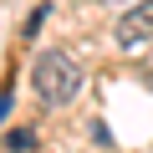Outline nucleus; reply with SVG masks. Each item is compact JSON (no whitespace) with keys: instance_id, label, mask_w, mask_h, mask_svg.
Returning <instances> with one entry per match:
<instances>
[{"instance_id":"39448f33","label":"nucleus","mask_w":153,"mask_h":153,"mask_svg":"<svg viewBox=\"0 0 153 153\" xmlns=\"http://www.w3.org/2000/svg\"><path fill=\"white\" fill-rule=\"evenodd\" d=\"M16 153H36V143H21V148H16Z\"/></svg>"},{"instance_id":"f03ea898","label":"nucleus","mask_w":153,"mask_h":153,"mask_svg":"<svg viewBox=\"0 0 153 153\" xmlns=\"http://www.w3.org/2000/svg\"><path fill=\"white\" fill-rule=\"evenodd\" d=\"M117 41H123V46H143V41H153V0L128 5V10L117 16Z\"/></svg>"},{"instance_id":"f257e3e1","label":"nucleus","mask_w":153,"mask_h":153,"mask_svg":"<svg viewBox=\"0 0 153 153\" xmlns=\"http://www.w3.org/2000/svg\"><path fill=\"white\" fill-rule=\"evenodd\" d=\"M31 87H36V97H41L46 107H66V102L76 97V87H82V71H76L71 56L46 51V56H36V66H31Z\"/></svg>"},{"instance_id":"7ed1b4c3","label":"nucleus","mask_w":153,"mask_h":153,"mask_svg":"<svg viewBox=\"0 0 153 153\" xmlns=\"http://www.w3.org/2000/svg\"><path fill=\"white\" fill-rule=\"evenodd\" d=\"M46 16H51V5H36V10H31V16H26V36H36V31H41V21H46Z\"/></svg>"},{"instance_id":"20e7f679","label":"nucleus","mask_w":153,"mask_h":153,"mask_svg":"<svg viewBox=\"0 0 153 153\" xmlns=\"http://www.w3.org/2000/svg\"><path fill=\"white\" fill-rule=\"evenodd\" d=\"M5 112H10V87H0V123H5Z\"/></svg>"}]
</instances>
